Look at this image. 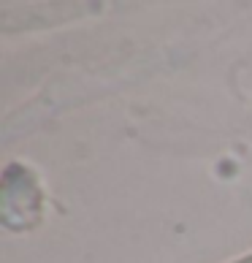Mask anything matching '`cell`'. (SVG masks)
Masks as SVG:
<instances>
[{"mask_svg": "<svg viewBox=\"0 0 252 263\" xmlns=\"http://www.w3.org/2000/svg\"><path fill=\"white\" fill-rule=\"evenodd\" d=\"M239 263H252V258H244V260H239Z\"/></svg>", "mask_w": 252, "mask_h": 263, "instance_id": "6da1fadb", "label": "cell"}]
</instances>
